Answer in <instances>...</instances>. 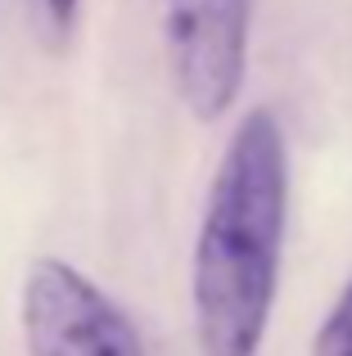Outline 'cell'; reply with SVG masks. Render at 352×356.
Listing matches in <instances>:
<instances>
[{
  "instance_id": "cell-1",
  "label": "cell",
  "mask_w": 352,
  "mask_h": 356,
  "mask_svg": "<svg viewBox=\"0 0 352 356\" xmlns=\"http://www.w3.org/2000/svg\"><path fill=\"white\" fill-rule=\"evenodd\" d=\"M289 158L280 122L253 108L235 127L194 239V330L203 356H257L280 280Z\"/></svg>"
},
{
  "instance_id": "cell-2",
  "label": "cell",
  "mask_w": 352,
  "mask_h": 356,
  "mask_svg": "<svg viewBox=\"0 0 352 356\" xmlns=\"http://www.w3.org/2000/svg\"><path fill=\"white\" fill-rule=\"evenodd\" d=\"M23 343L27 356H145L122 307L59 257L32 261L23 280Z\"/></svg>"
},
{
  "instance_id": "cell-3",
  "label": "cell",
  "mask_w": 352,
  "mask_h": 356,
  "mask_svg": "<svg viewBox=\"0 0 352 356\" xmlns=\"http://www.w3.org/2000/svg\"><path fill=\"white\" fill-rule=\"evenodd\" d=\"M163 23L185 108L199 122H217L244 86L248 0H163Z\"/></svg>"
},
{
  "instance_id": "cell-4",
  "label": "cell",
  "mask_w": 352,
  "mask_h": 356,
  "mask_svg": "<svg viewBox=\"0 0 352 356\" xmlns=\"http://www.w3.org/2000/svg\"><path fill=\"white\" fill-rule=\"evenodd\" d=\"M27 18H32V32L45 50H63L77 32L81 18V0H23Z\"/></svg>"
},
{
  "instance_id": "cell-5",
  "label": "cell",
  "mask_w": 352,
  "mask_h": 356,
  "mask_svg": "<svg viewBox=\"0 0 352 356\" xmlns=\"http://www.w3.org/2000/svg\"><path fill=\"white\" fill-rule=\"evenodd\" d=\"M312 356H352V284L344 289V298L335 302V312L326 316Z\"/></svg>"
}]
</instances>
